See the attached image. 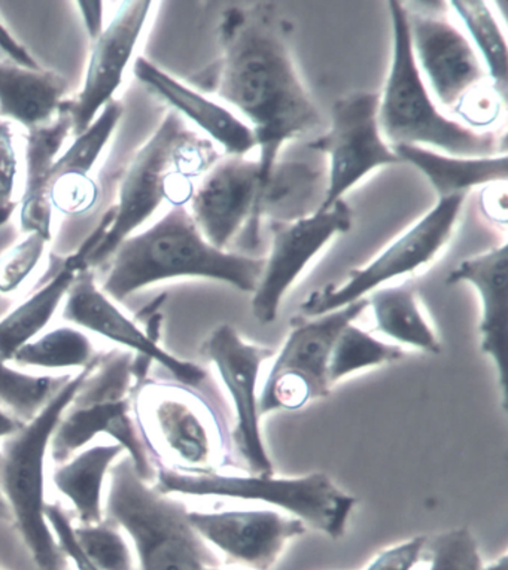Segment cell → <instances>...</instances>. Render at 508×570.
<instances>
[{
	"label": "cell",
	"mask_w": 508,
	"mask_h": 570,
	"mask_svg": "<svg viewBox=\"0 0 508 570\" xmlns=\"http://www.w3.org/2000/svg\"><path fill=\"white\" fill-rule=\"evenodd\" d=\"M0 520L12 521L10 507H8L2 493H0Z\"/></svg>",
	"instance_id": "obj_45"
},
{
	"label": "cell",
	"mask_w": 508,
	"mask_h": 570,
	"mask_svg": "<svg viewBox=\"0 0 508 570\" xmlns=\"http://www.w3.org/2000/svg\"><path fill=\"white\" fill-rule=\"evenodd\" d=\"M79 12H81L84 26L90 41L95 43L100 35L104 33V2H78Z\"/></svg>",
	"instance_id": "obj_42"
},
{
	"label": "cell",
	"mask_w": 508,
	"mask_h": 570,
	"mask_svg": "<svg viewBox=\"0 0 508 570\" xmlns=\"http://www.w3.org/2000/svg\"><path fill=\"white\" fill-rule=\"evenodd\" d=\"M352 210L340 200L329 210H318L294 223H271L272 247L254 298L252 315L262 325L273 324L285 295L307 265L339 234L352 228Z\"/></svg>",
	"instance_id": "obj_14"
},
{
	"label": "cell",
	"mask_w": 508,
	"mask_h": 570,
	"mask_svg": "<svg viewBox=\"0 0 508 570\" xmlns=\"http://www.w3.org/2000/svg\"><path fill=\"white\" fill-rule=\"evenodd\" d=\"M68 377L29 374L0 362V402L30 419Z\"/></svg>",
	"instance_id": "obj_34"
},
{
	"label": "cell",
	"mask_w": 508,
	"mask_h": 570,
	"mask_svg": "<svg viewBox=\"0 0 508 570\" xmlns=\"http://www.w3.org/2000/svg\"><path fill=\"white\" fill-rule=\"evenodd\" d=\"M124 106L121 101L110 100L95 121L81 135L75 136L72 147L60 158H57L51 171V187L65 178H88L92 166L99 160L106 145L114 135L119 119H121ZM51 193V191H50Z\"/></svg>",
	"instance_id": "obj_32"
},
{
	"label": "cell",
	"mask_w": 508,
	"mask_h": 570,
	"mask_svg": "<svg viewBox=\"0 0 508 570\" xmlns=\"http://www.w3.org/2000/svg\"><path fill=\"white\" fill-rule=\"evenodd\" d=\"M459 283H470L479 293L481 304L480 347L497 368L502 406L507 410V242L483 252V254L462 261L446 277L448 286L459 285Z\"/></svg>",
	"instance_id": "obj_20"
},
{
	"label": "cell",
	"mask_w": 508,
	"mask_h": 570,
	"mask_svg": "<svg viewBox=\"0 0 508 570\" xmlns=\"http://www.w3.org/2000/svg\"><path fill=\"white\" fill-rule=\"evenodd\" d=\"M123 453L124 450L115 443L92 445L79 450L52 474V483L72 503L81 524L104 521L106 476Z\"/></svg>",
	"instance_id": "obj_26"
},
{
	"label": "cell",
	"mask_w": 508,
	"mask_h": 570,
	"mask_svg": "<svg viewBox=\"0 0 508 570\" xmlns=\"http://www.w3.org/2000/svg\"><path fill=\"white\" fill-rule=\"evenodd\" d=\"M78 272L61 263L55 276L37 293L0 321V362L11 364L12 356L39 337L50 324L61 302L68 297Z\"/></svg>",
	"instance_id": "obj_28"
},
{
	"label": "cell",
	"mask_w": 508,
	"mask_h": 570,
	"mask_svg": "<svg viewBox=\"0 0 508 570\" xmlns=\"http://www.w3.org/2000/svg\"><path fill=\"white\" fill-rule=\"evenodd\" d=\"M428 570H480L479 546L468 528H455L428 539Z\"/></svg>",
	"instance_id": "obj_35"
},
{
	"label": "cell",
	"mask_w": 508,
	"mask_h": 570,
	"mask_svg": "<svg viewBox=\"0 0 508 570\" xmlns=\"http://www.w3.org/2000/svg\"><path fill=\"white\" fill-rule=\"evenodd\" d=\"M12 364L39 370L88 368L95 365V347L82 331L61 326L41 334L12 356Z\"/></svg>",
	"instance_id": "obj_30"
},
{
	"label": "cell",
	"mask_w": 508,
	"mask_h": 570,
	"mask_svg": "<svg viewBox=\"0 0 508 570\" xmlns=\"http://www.w3.org/2000/svg\"><path fill=\"white\" fill-rule=\"evenodd\" d=\"M466 196L439 198V203L409 232L397 238L365 267L356 268L343 283H329L302 303V316L326 315L365 298L394 278L418 272L443 250L457 227Z\"/></svg>",
	"instance_id": "obj_10"
},
{
	"label": "cell",
	"mask_w": 508,
	"mask_h": 570,
	"mask_svg": "<svg viewBox=\"0 0 508 570\" xmlns=\"http://www.w3.org/2000/svg\"><path fill=\"white\" fill-rule=\"evenodd\" d=\"M326 189L324 171L304 161H277L260 194L254 215L243 228V249L260 245L264 218L271 223H294L321 210Z\"/></svg>",
	"instance_id": "obj_22"
},
{
	"label": "cell",
	"mask_w": 508,
	"mask_h": 570,
	"mask_svg": "<svg viewBox=\"0 0 508 570\" xmlns=\"http://www.w3.org/2000/svg\"><path fill=\"white\" fill-rule=\"evenodd\" d=\"M401 163H409L432 185L439 198L466 196L468 189L480 185L507 183L508 157H455L421 147H391Z\"/></svg>",
	"instance_id": "obj_25"
},
{
	"label": "cell",
	"mask_w": 508,
	"mask_h": 570,
	"mask_svg": "<svg viewBox=\"0 0 508 570\" xmlns=\"http://www.w3.org/2000/svg\"><path fill=\"white\" fill-rule=\"evenodd\" d=\"M110 261L101 293L115 302L154 283L185 277L223 282L254 294L264 269V258L212 246L187 206H172L153 227L127 237Z\"/></svg>",
	"instance_id": "obj_2"
},
{
	"label": "cell",
	"mask_w": 508,
	"mask_h": 570,
	"mask_svg": "<svg viewBox=\"0 0 508 570\" xmlns=\"http://www.w3.org/2000/svg\"><path fill=\"white\" fill-rule=\"evenodd\" d=\"M97 196L99 191L90 178H65L52 185L50 200L65 214L78 215L90 209Z\"/></svg>",
	"instance_id": "obj_37"
},
{
	"label": "cell",
	"mask_w": 508,
	"mask_h": 570,
	"mask_svg": "<svg viewBox=\"0 0 508 570\" xmlns=\"http://www.w3.org/2000/svg\"><path fill=\"white\" fill-rule=\"evenodd\" d=\"M188 519L225 559L251 570H271L307 532L303 521L272 510L188 511Z\"/></svg>",
	"instance_id": "obj_17"
},
{
	"label": "cell",
	"mask_w": 508,
	"mask_h": 570,
	"mask_svg": "<svg viewBox=\"0 0 508 570\" xmlns=\"http://www.w3.org/2000/svg\"><path fill=\"white\" fill-rule=\"evenodd\" d=\"M262 180L257 160L224 156L202 176L192 198L189 214L202 236L219 250L243 232L254 215Z\"/></svg>",
	"instance_id": "obj_18"
},
{
	"label": "cell",
	"mask_w": 508,
	"mask_h": 570,
	"mask_svg": "<svg viewBox=\"0 0 508 570\" xmlns=\"http://www.w3.org/2000/svg\"><path fill=\"white\" fill-rule=\"evenodd\" d=\"M70 132L72 122L59 110L55 121L26 135V185L20 202L21 232L26 234H41L51 240V171Z\"/></svg>",
	"instance_id": "obj_23"
},
{
	"label": "cell",
	"mask_w": 508,
	"mask_h": 570,
	"mask_svg": "<svg viewBox=\"0 0 508 570\" xmlns=\"http://www.w3.org/2000/svg\"><path fill=\"white\" fill-rule=\"evenodd\" d=\"M106 512L129 534L139 570H206L218 566L209 543L189 523L187 508L152 488L127 454L110 470Z\"/></svg>",
	"instance_id": "obj_6"
},
{
	"label": "cell",
	"mask_w": 508,
	"mask_h": 570,
	"mask_svg": "<svg viewBox=\"0 0 508 570\" xmlns=\"http://www.w3.org/2000/svg\"><path fill=\"white\" fill-rule=\"evenodd\" d=\"M428 547V538L414 537L375 556L364 570H413Z\"/></svg>",
	"instance_id": "obj_39"
},
{
	"label": "cell",
	"mask_w": 508,
	"mask_h": 570,
	"mask_svg": "<svg viewBox=\"0 0 508 570\" xmlns=\"http://www.w3.org/2000/svg\"><path fill=\"white\" fill-rule=\"evenodd\" d=\"M134 72L148 91L202 128L225 156L246 157L257 148L251 127L225 106L172 78L144 57L135 61Z\"/></svg>",
	"instance_id": "obj_21"
},
{
	"label": "cell",
	"mask_w": 508,
	"mask_h": 570,
	"mask_svg": "<svg viewBox=\"0 0 508 570\" xmlns=\"http://www.w3.org/2000/svg\"><path fill=\"white\" fill-rule=\"evenodd\" d=\"M206 570H229V569H221L218 566H215V568H207Z\"/></svg>",
	"instance_id": "obj_47"
},
{
	"label": "cell",
	"mask_w": 508,
	"mask_h": 570,
	"mask_svg": "<svg viewBox=\"0 0 508 570\" xmlns=\"http://www.w3.org/2000/svg\"><path fill=\"white\" fill-rule=\"evenodd\" d=\"M392 60L380 95L379 127L391 147L440 149L455 157H490L507 153L506 132L481 131L446 117L437 108L417 65L406 3L392 2Z\"/></svg>",
	"instance_id": "obj_4"
},
{
	"label": "cell",
	"mask_w": 508,
	"mask_h": 570,
	"mask_svg": "<svg viewBox=\"0 0 508 570\" xmlns=\"http://www.w3.org/2000/svg\"><path fill=\"white\" fill-rule=\"evenodd\" d=\"M75 541L99 570H135L136 557L113 521L74 528Z\"/></svg>",
	"instance_id": "obj_33"
},
{
	"label": "cell",
	"mask_w": 508,
	"mask_h": 570,
	"mask_svg": "<svg viewBox=\"0 0 508 570\" xmlns=\"http://www.w3.org/2000/svg\"><path fill=\"white\" fill-rule=\"evenodd\" d=\"M153 6L149 0L123 2L108 28L92 43L81 91L75 99L63 100L59 109L70 118L75 136L86 131L100 110L115 99Z\"/></svg>",
	"instance_id": "obj_16"
},
{
	"label": "cell",
	"mask_w": 508,
	"mask_h": 570,
	"mask_svg": "<svg viewBox=\"0 0 508 570\" xmlns=\"http://www.w3.org/2000/svg\"><path fill=\"white\" fill-rule=\"evenodd\" d=\"M0 50L10 57L12 63L23 66L26 69H41V66L33 59L32 55L8 32L2 21H0Z\"/></svg>",
	"instance_id": "obj_41"
},
{
	"label": "cell",
	"mask_w": 508,
	"mask_h": 570,
	"mask_svg": "<svg viewBox=\"0 0 508 570\" xmlns=\"http://www.w3.org/2000/svg\"><path fill=\"white\" fill-rule=\"evenodd\" d=\"M12 214H14V212L0 210V227H2V225H6L8 220L11 219Z\"/></svg>",
	"instance_id": "obj_46"
},
{
	"label": "cell",
	"mask_w": 508,
	"mask_h": 570,
	"mask_svg": "<svg viewBox=\"0 0 508 570\" xmlns=\"http://www.w3.org/2000/svg\"><path fill=\"white\" fill-rule=\"evenodd\" d=\"M139 364L138 356L134 360L130 352H119L104 362L95 377L87 375L52 435L50 452L55 461L63 463L97 435L105 434L131 459L143 479H152L154 471L147 445L126 396Z\"/></svg>",
	"instance_id": "obj_8"
},
{
	"label": "cell",
	"mask_w": 508,
	"mask_h": 570,
	"mask_svg": "<svg viewBox=\"0 0 508 570\" xmlns=\"http://www.w3.org/2000/svg\"><path fill=\"white\" fill-rule=\"evenodd\" d=\"M406 10L419 70L439 104L458 112L489 79L479 55L441 12Z\"/></svg>",
	"instance_id": "obj_15"
},
{
	"label": "cell",
	"mask_w": 508,
	"mask_h": 570,
	"mask_svg": "<svg viewBox=\"0 0 508 570\" xmlns=\"http://www.w3.org/2000/svg\"><path fill=\"white\" fill-rule=\"evenodd\" d=\"M367 302L373 312L375 330L379 333L395 343L439 355L440 340L423 315L418 291L413 285L375 289Z\"/></svg>",
	"instance_id": "obj_27"
},
{
	"label": "cell",
	"mask_w": 508,
	"mask_h": 570,
	"mask_svg": "<svg viewBox=\"0 0 508 570\" xmlns=\"http://www.w3.org/2000/svg\"><path fill=\"white\" fill-rule=\"evenodd\" d=\"M218 33L219 60L197 86L246 118L260 151V197L282 149L320 126L321 112L295 68L285 21L271 3L229 8Z\"/></svg>",
	"instance_id": "obj_1"
},
{
	"label": "cell",
	"mask_w": 508,
	"mask_h": 570,
	"mask_svg": "<svg viewBox=\"0 0 508 570\" xmlns=\"http://www.w3.org/2000/svg\"><path fill=\"white\" fill-rule=\"evenodd\" d=\"M48 242L41 234H28L23 242L0 256V294L16 293L28 281L41 261Z\"/></svg>",
	"instance_id": "obj_36"
},
{
	"label": "cell",
	"mask_w": 508,
	"mask_h": 570,
	"mask_svg": "<svg viewBox=\"0 0 508 570\" xmlns=\"http://www.w3.org/2000/svg\"><path fill=\"white\" fill-rule=\"evenodd\" d=\"M66 91L68 81L60 73L0 61V119L28 130L47 126L59 115Z\"/></svg>",
	"instance_id": "obj_24"
},
{
	"label": "cell",
	"mask_w": 508,
	"mask_h": 570,
	"mask_svg": "<svg viewBox=\"0 0 508 570\" xmlns=\"http://www.w3.org/2000/svg\"><path fill=\"white\" fill-rule=\"evenodd\" d=\"M90 368L69 375L41 410L8 436L0 453V493L38 570H63L65 554L47 519L46 462L57 424Z\"/></svg>",
	"instance_id": "obj_5"
},
{
	"label": "cell",
	"mask_w": 508,
	"mask_h": 570,
	"mask_svg": "<svg viewBox=\"0 0 508 570\" xmlns=\"http://www.w3.org/2000/svg\"><path fill=\"white\" fill-rule=\"evenodd\" d=\"M47 519L48 523L51 525L52 532H55L57 542H59L60 550L63 551L66 559L72 561L75 569L99 570L87 559V556L84 554L81 548H79L77 541H75L74 525L70 523L68 515L61 511L60 507L48 505Z\"/></svg>",
	"instance_id": "obj_40"
},
{
	"label": "cell",
	"mask_w": 508,
	"mask_h": 570,
	"mask_svg": "<svg viewBox=\"0 0 508 570\" xmlns=\"http://www.w3.org/2000/svg\"><path fill=\"white\" fill-rule=\"evenodd\" d=\"M21 426H23V422H20L16 415L0 409V439L7 440L8 436L14 435Z\"/></svg>",
	"instance_id": "obj_43"
},
{
	"label": "cell",
	"mask_w": 508,
	"mask_h": 570,
	"mask_svg": "<svg viewBox=\"0 0 508 570\" xmlns=\"http://www.w3.org/2000/svg\"><path fill=\"white\" fill-rule=\"evenodd\" d=\"M0 570H3V569H0Z\"/></svg>",
	"instance_id": "obj_48"
},
{
	"label": "cell",
	"mask_w": 508,
	"mask_h": 570,
	"mask_svg": "<svg viewBox=\"0 0 508 570\" xmlns=\"http://www.w3.org/2000/svg\"><path fill=\"white\" fill-rule=\"evenodd\" d=\"M480 570H508L507 554L499 557V559L488 566H481Z\"/></svg>",
	"instance_id": "obj_44"
},
{
	"label": "cell",
	"mask_w": 508,
	"mask_h": 570,
	"mask_svg": "<svg viewBox=\"0 0 508 570\" xmlns=\"http://www.w3.org/2000/svg\"><path fill=\"white\" fill-rule=\"evenodd\" d=\"M404 351L397 344H387L365 333L360 326L349 324L335 340L329 364V382H342L358 371L374 368L403 360Z\"/></svg>",
	"instance_id": "obj_31"
},
{
	"label": "cell",
	"mask_w": 508,
	"mask_h": 570,
	"mask_svg": "<svg viewBox=\"0 0 508 570\" xmlns=\"http://www.w3.org/2000/svg\"><path fill=\"white\" fill-rule=\"evenodd\" d=\"M17 171H19V160H17L14 135H12L10 122L0 119V210L14 212L19 205L12 200Z\"/></svg>",
	"instance_id": "obj_38"
},
{
	"label": "cell",
	"mask_w": 508,
	"mask_h": 570,
	"mask_svg": "<svg viewBox=\"0 0 508 570\" xmlns=\"http://www.w3.org/2000/svg\"><path fill=\"white\" fill-rule=\"evenodd\" d=\"M450 7L461 17L463 24L470 32L475 50L483 57L485 70L488 73L494 91L497 92L502 105L507 104V42L501 28L488 3L480 0H458L450 2Z\"/></svg>",
	"instance_id": "obj_29"
},
{
	"label": "cell",
	"mask_w": 508,
	"mask_h": 570,
	"mask_svg": "<svg viewBox=\"0 0 508 570\" xmlns=\"http://www.w3.org/2000/svg\"><path fill=\"white\" fill-rule=\"evenodd\" d=\"M218 160L214 141L189 130L183 117L170 110L124 176L118 203L113 206L114 223L86 261V269L91 272L108 263L118 246L147 223L163 202L187 205L196 180Z\"/></svg>",
	"instance_id": "obj_3"
},
{
	"label": "cell",
	"mask_w": 508,
	"mask_h": 570,
	"mask_svg": "<svg viewBox=\"0 0 508 570\" xmlns=\"http://www.w3.org/2000/svg\"><path fill=\"white\" fill-rule=\"evenodd\" d=\"M66 298L65 321L129 348V352H135L145 360L156 362L185 387H198L205 382L206 373L201 366L166 352L158 344V340L124 315L108 295L97 288L90 269L78 273Z\"/></svg>",
	"instance_id": "obj_19"
},
{
	"label": "cell",
	"mask_w": 508,
	"mask_h": 570,
	"mask_svg": "<svg viewBox=\"0 0 508 570\" xmlns=\"http://www.w3.org/2000/svg\"><path fill=\"white\" fill-rule=\"evenodd\" d=\"M138 419L144 440L156 445L174 470L218 471L221 432L212 410L183 387L148 384L140 393Z\"/></svg>",
	"instance_id": "obj_12"
},
{
	"label": "cell",
	"mask_w": 508,
	"mask_h": 570,
	"mask_svg": "<svg viewBox=\"0 0 508 570\" xmlns=\"http://www.w3.org/2000/svg\"><path fill=\"white\" fill-rule=\"evenodd\" d=\"M379 92L356 91L335 100L329 130L307 145L330 158L321 210L343 200L349 189L380 167L401 165L379 127Z\"/></svg>",
	"instance_id": "obj_11"
},
{
	"label": "cell",
	"mask_w": 508,
	"mask_h": 570,
	"mask_svg": "<svg viewBox=\"0 0 508 570\" xmlns=\"http://www.w3.org/2000/svg\"><path fill=\"white\" fill-rule=\"evenodd\" d=\"M369 307L367 298L318 317L295 316L277 353L263 391L262 415L295 411L330 395L329 364L335 340Z\"/></svg>",
	"instance_id": "obj_9"
},
{
	"label": "cell",
	"mask_w": 508,
	"mask_h": 570,
	"mask_svg": "<svg viewBox=\"0 0 508 570\" xmlns=\"http://www.w3.org/2000/svg\"><path fill=\"white\" fill-rule=\"evenodd\" d=\"M202 355L218 371L233 402V443L238 456L250 474L273 475V462L263 440L258 380L264 362L275 355V348L246 342L232 325L221 324L202 344Z\"/></svg>",
	"instance_id": "obj_13"
},
{
	"label": "cell",
	"mask_w": 508,
	"mask_h": 570,
	"mask_svg": "<svg viewBox=\"0 0 508 570\" xmlns=\"http://www.w3.org/2000/svg\"><path fill=\"white\" fill-rule=\"evenodd\" d=\"M158 492L169 497L223 498L267 503L289 512L306 528L340 539L346 533L356 498L340 489L324 472L277 479L275 475L224 474L219 471L184 472L158 468Z\"/></svg>",
	"instance_id": "obj_7"
}]
</instances>
